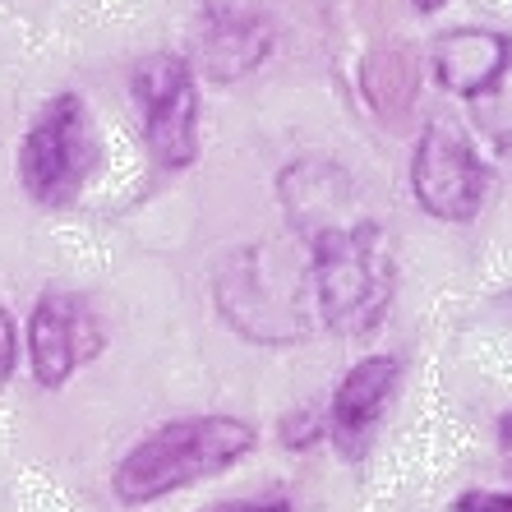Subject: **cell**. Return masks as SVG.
Returning a JSON list of instances; mask_svg holds the SVG:
<instances>
[{"instance_id":"cell-6","label":"cell","mask_w":512,"mask_h":512,"mask_svg":"<svg viewBox=\"0 0 512 512\" xmlns=\"http://www.w3.org/2000/svg\"><path fill=\"white\" fill-rule=\"evenodd\" d=\"M439 84L476 102L494 139H512V42L489 28H457L434 47Z\"/></svg>"},{"instance_id":"cell-3","label":"cell","mask_w":512,"mask_h":512,"mask_svg":"<svg viewBox=\"0 0 512 512\" xmlns=\"http://www.w3.org/2000/svg\"><path fill=\"white\" fill-rule=\"evenodd\" d=\"M97 162V130L79 93L47 97L19 139V185L37 208H70Z\"/></svg>"},{"instance_id":"cell-4","label":"cell","mask_w":512,"mask_h":512,"mask_svg":"<svg viewBox=\"0 0 512 512\" xmlns=\"http://www.w3.org/2000/svg\"><path fill=\"white\" fill-rule=\"evenodd\" d=\"M143 148L162 171H180L199 157V79L190 60L157 51L130 74Z\"/></svg>"},{"instance_id":"cell-8","label":"cell","mask_w":512,"mask_h":512,"mask_svg":"<svg viewBox=\"0 0 512 512\" xmlns=\"http://www.w3.org/2000/svg\"><path fill=\"white\" fill-rule=\"evenodd\" d=\"M397 383H402V365L393 356L360 360L337 383L333 406H328V429H333V443L346 457H360L370 448V434L379 429L383 411H388V402L397 393Z\"/></svg>"},{"instance_id":"cell-7","label":"cell","mask_w":512,"mask_h":512,"mask_svg":"<svg viewBox=\"0 0 512 512\" xmlns=\"http://www.w3.org/2000/svg\"><path fill=\"white\" fill-rule=\"evenodd\" d=\"M102 351V328L84 300L47 291L28 314V370L37 388H65Z\"/></svg>"},{"instance_id":"cell-12","label":"cell","mask_w":512,"mask_h":512,"mask_svg":"<svg viewBox=\"0 0 512 512\" xmlns=\"http://www.w3.org/2000/svg\"><path fill=\"white\" fill-rule=\"evenodd\" d=\"M499 448H503V462L512 466V411L503 416V425H499Z\"/></svg>"},{"instance_id":"cell-10","label":"cell","mask_w":512,"mask_h":512,"mask_svg":"<svg viewBox=\"0 0 512 512\" xmlns=\"http://www.w3.org/2000/svg\"><path fill=\"white\" fill-rule=\"evenodd\" d=\"M457 512H512V494L503 489H471L457 499Z\"/></svg>"},{"instance_id":"cell-9","label":"cell","mask_w":512,"mask_h":512,"mask_svg":"<svg viewBox=\"0 0 512 512\" xmlns=\"http://www.w3.org/2000/svg\"><path fill=\"white\" fill-rule=\"evenodd\" d=\"M14 365H19V328H14V314L0 305V388L14 379Z\"/></svg>"},{"instance_id":"cell-2","label":"cell","mask_w":512,"mask_h":512,"mask_svg":"<svg viewBox=\"0 0 512 512\" xmlns=\"http://www.w3.org/2000/svg\"><path fill=\"white\" fill-rule=\"evenodd\" d=\"M393 245L374 222L328 227L314 240L310 286L323 323L337 333H370L393 300Z\"/></svg>"},{"instance_id":"cell-13","label":"cell","mask_w":512,"mask_h":512,"mask_svg":"<svg viewBox=\"0 0 512 512\" xmlns=\"http://www.w3.org/2000/svg\"><path fill=\"white\" fill-rule=\"evenodd\" d=\"M411 5H416L420 14H434V10H443V5H448V0H411Z\"/></svg>"},{"instance_id":"cell-11","label":"cell","mask_w":512,"mask_h":512,"mask_svg":"<svg viewBox=\"0 0 512 512\" xmlns=\"http://www.w3.org/2000/svg\"><path fill=\"white\" fill-rule=\"evenodd\" d=\"M203 512H296L286 499H227V503H213Z\"/></svg>"},{"instance_id":"cell-1","label":"cell","mask_w":512,"mask_h":512,"mask_svg":"<svg viewBox=\"0 0 512 512\" xmlns=\"http://www.w3.org/2000/svg\"><path fill=\"white\" fill-rule=\"evenodd\" d=\"M254 429L236 416H180L167 425L148 429L130 453L116 462V489L120 503H153L167 499L185 485L213 480L231 471L236 462L254 453Z\"/></svg>"},{"instance_id":"cell-5","label":"cell","mask_w":512,"mask_h":512,"mask_svg":"<svg viewBox=\"0 0 512 512\" xmlns=\"http://www.w3.org/2000/svg\"><path fill=\"white\" fill-rule=\"evenodd\" d=\"M411 185L429 217L471 222L489 194V171L453 120H429L411 157Z\"/></svg>"}]
</instances>
